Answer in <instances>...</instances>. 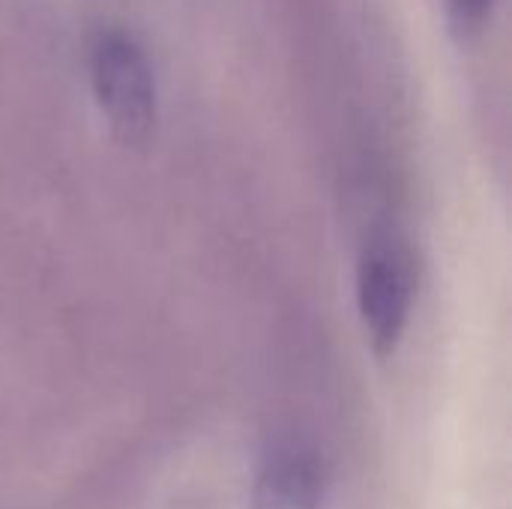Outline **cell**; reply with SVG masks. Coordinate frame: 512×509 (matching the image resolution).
I'll list each match as a JSON object with an SVG mask.
<instances>
[{"label":"cell","instance_id":"obj_1","mask_svg":"<svg viewBox=\"0 0 512 509\" xmlns=\"http://www.w3.org/2000/svg\"><path fill=\"white\" fill-rule=\"evenodd\" d=\"M90 81L96 105L123 147L141 150L156 129L153 66L126 30H99L90 45Z\"/></svg>","mask_w":512,"mask_h":509},{"label":"cell","instance_id":"obj_2","mask_svg":"<svg viewBox=\"0 0 512 509\" xmlns=\"http://www.w3.org/2000/svg\"><path fill=\"white\" fill-rule=\"evenodd\" d=\"M417 267L408 246L393 234H375L357 261V309L378 357H390L411 321Z\"/></svg>","mask_w":512,"mask_h":509},{"label":"cell","instance_id":"obj_3","mask_svg":"<svg viewBox=\"0 0 512 509\" xmlns=\"http://www.w3.org/2000/svg\"><path fill=\"white\" fill-rule=\"evenodd\" d=\"M327 471L312 444L285 435L273 438L255 471L252 509H321Z\"/></svg>","mask_w":512,"mask_h":509},{"label":"cell","instance_id":"obj_4","mask_svg":"<svg viewBox=\"0 0 512 509\" xmlns=\"http://www.w3.org/2000/svg\"><path fill=\"white\" fill-rule=\"evenodd\" d=\"M492 6H495V0H447L453 30H456L459 36H474V33H480L483 24H486L489 15H492Z\"/></svg>","mask_w":512,"mask_h":509}]
</instances>
